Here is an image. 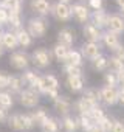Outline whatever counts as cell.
Returning <instances> with one entry per match:
<instances>
[{"label": "cell", "mask_w": 124, "mask_h": 132, "mask_svg": "<svg viewBox=\"0 0 124 132\" xmlns=\"http://www.w3.org/2000/svg\"><path fill=\"white\" fill-rule=\"evenodd\" d=\"M25 28L28 30V33L33 36V39H43L50 30V23L45 17L40 16H34L30 17L25 23Z\"/></svg>", "instance_id": "6da1fadb"}, {"label": "cell", "mask_w": 124, "mask_h": 132, "mask_svg": "<svg viewBox=\"0 0 124 132\" xmlns=\"http://www.w3.org/2000/svg\"><path fill=\"white\" fill-rule=\"evenodd\" d=\"M30 59H31V65H34L37 70H43L51 65L53 54H51V50H48L45 47H37L31 51Z\"/></svg>", "instance_id": "7a4b0ae2"}, {"label": "cell", "mask_w": 124, "mask_h": 132, "mask_svg": "<svg viewBox=\"0 0 124 132\" xmlns=\"http://www.w3.org/2000/svg\"><path fill=\"white\" fill-rule=\"evenodd\" d=\"M8 64H10L11 69L17 70V72H23V70L31 67V59H30V54L25 50H19L17 48L14 51H10Z\"/></svg>", "instance_id": "3957f363"}, {"label": "cell", "mask_w": 124, "mask_h": 132, "mask_svg": "<svg viewBox=\"0 0 124 132\" xmlns=\"http://www.w3.org/2000/svg\"><path fill=\"white\" fill-rule=\"evenodd\" d=\"M50 16H53L56 20L64 22V23L70 22L72 20V3H65V2L56 0L54 3H51Z\"/></svg>", "instance_id": "277c9868"}, {"label": "cell", "mask_w": 124, "mask_h": 132, "mask_svg": "<svg viewBox=\"0 0 124 132\" xmlns=\"http://www.w3.org/2000/svg\"><path fill=\"white\" fill-rule=\"evenodd\" d=\"M17 98H19V103L20 106H23L25 109H34L40 104V98L42 95L37 93L36 90L30 89V87H23L19 93H17Z\"/></svg>", "instance_id": "5b68a950"}, {"label": "cell", "mask_w": 124, "mask_h": 132, "mask_svg": "<svg viewBox=\"0 0 124 132\" xmlns=\"http://www.w3.org/2000/svg\"><path fill=\"white\" fill-rule=\"evenodd\" d=\"M72 19L76 22V23H87L90 20V10L85 3L82 2H76V3H72Z\"/></svg>", "instance_id": "8992f818"}, {"label": "cell", "mask_w": 124, "mask_h": 132, "mask_svg": "<svg viewBox=\"0 0 124 132\" xmlns=\"http://www.w3.org/2000/svg\"><path fill=\"white\" fill-rule=\"evenodd\" d=\"M53 109L60 115V117H64V115H68V113H72V109H73V103H72V100L68 98V96H65V95H60L59 93V96H56L53 101Z\"/></svg>", "instance_id": "52a82bcc"}, {"label": "cell", "mask_w": 124, "mask_h": 132, "mask_svg": "<svg viewBox=\"0 0 124 132\" xmlns=\"http://www.w3.org/2000/svg\"><path fill=\"white\" fill-rule=\"evenodd\" d=\"M56 42L62 44V45H65L68 48H72L76 42V31L72 28V27H64V28H60L56 34Z\"/></svg>", "instance_id": "ba28073f"}, {"label": "cell", "mask_w": 124, "mask_h": 132, "mask_svg": "<svg viewBox=\"0 0 124 132\" xmlns=\"http://www.w3.org/2000/svg\"><path fill=\"white\" fill-rule=\"evenodd\" d=\"M101 92V101L105 106H116L118 104V87H110V86H102L99 87Z\"/></svg>", "instance_id": "9c48e42d"}, {"label": "cell", "mask_w": 124, "mask_h": 132, "mask_svg": "<svg viewBox=\"0 0 124 132\" xmlns=\"http://www.w3.org/2000/svg\"><path fill=\"white\" fill-rule=\"evenodd\" d=\"M65 86L73 93H81L85 87V78L84 75H67Z\"/></svg>", "instance_id": "30bf717a"}, {"label": "cell", "mask_w": 124, "mask_h": 132, "mask_svg": "<svg viewBox=\"0 0 124 132\" xmlns=\"http://www.w3.org/2000/svg\"><path fill=\"white\" fill-rule=\"evenodd\" d=\"M81 31H82V36H84L85 40H88V42H101L102 30L96 28L90 20H88L87 23L82 25V30H81Z\"/></svg>", "instance_id": "8fae6325"}, {"label": "cell", "mask_w": 124, "mask_h": 132, "mask_svg": "<svg viewBox=\"0 0 124 132\" xmlns=\"http://www.w3.org/2000/svg\"><path fill=\"white\" fill-rule=\"evenodd\" d=\"M50 8H51L50 0H30V10L36 16L48 17L50 16Z\"/></svg>", "instance_id": "7c38bea8"}, {"label": "cell", "mask_w": 124, "mask_h": 132, "mask_svg": "<svg viewBox=\"0 0 124 132\" xmlns=\"http://www.w3.org/2000/svg\"><path fill=\"white\" fill-rule=\"evenodd\" d=\"M81 54L84 56V59H88V61H93L96 56L101 54V45L99 42H88L85 40L82 45H81Z\"/></svg>", "instance_id": "4fadbf2b"}, {"label": "cell", "mask_w": 124, "mask_h": 132, "mask_svg": "<svg viewBox=\"0 0 124 132\" xmlns=\"http://www.w3.org/2000/svg\"><path fill=\"white\" fill-rule=\"evenodd\" d=\"M96 104H99V103H95V101H92V100H88V98H85V96L81 95V96L73 103V109L78 112V115H88L90 110H92Z\"/></svg>", "instance_id": "5bb4252c"}, {"label": "cell", "mask_w": 124, "mask_h": 132, "mask_svg": "<svg viewBox=\"0 0 124 132\" xmlns=\"http://www.w3.org/2000/svg\"><path fill=\"white\" fill-rule=\"evenodd\" d=\"M101 42L107 47V50L113 51L116 47H119L122 42L119 39V34L115 33V31H110V30H104L102 31V37H101Z\"/></svg>", "instance_id": "9a60e30c"}, {"label": "cell", "mask_w": 124, "mask_h": 132, "mask_svg": "<svg viewBox=\"0 0 124 132\" xmlns=\"http://www.w3.org/2000/svg\"><path fill=\"white\" fill-rule=\"evenodd\" d=\"M107 19H109V13H107L104 8L90 13V22H92L96 28H99V30H102V31L107 28Z\"/></svg>", "instance_id": "2e32d148"}, {"label": "cell", "mask_w": 124, "mask_h": 132, "mask_svg": "<svg viewBox=\"0 0 124 132\" xmlns=\"http://www.w3.org/2000/svg\"><path fill=\"white\" fill-rule=\"evenodd\" d=\"M0 42H2L3 48L8 50V51H14L19 48V42H17V37H16V33L11 31V30H5L2 37H0Z\"/></svg>", "instance_id": "e0dca14e"}, {"label": "cell", "mask_w": 124, "mask_h": 132, "mask_svg": "<svg viewBox=\"0 0 124 132\" xmlns=\"http://www.w3.org/2000/svg\"><path fill=\"white\" fill-rule=\"evenodd\" d=\"M6 124L14 132H23L25 130V126H23V113L22 112L10 113L8 115V120H6Z\"/></svg>", "instance_id": "ac0fdd59"}, {"label": "cell", "mask_w": 124, "mask_h": 132, "mask_svg": "<svg viewBox=\"0 0 124 132\" xmlns=\"http://www.w3.org/2000/svg\"><path fill=\"white\" fill-rule=\"evenodd\" d=\"M14 33H16V37H17V42H19V47H20V48H23V50H25V48L33 47L34 39H33V36L28 33V30H26L25 27H22V28L16 30Z\"/></svg>", "instance_id": "d6986e66"}, {"label": "cell", "mask_w": 124, "mask_h": 132, "mask_svg": "<svg viewBox=\"0 0 124 132\" xmlns=\"http://www.w3.org/2000/svg\"><path fill=\"white\" fill-rule=\"evenodd\" d=\"M105 30L115 31V33H118V34L124 33V17L119 16V14H109L107 28H105Z\"/></svg>", "instance_id": "ffe728a7"}, {"label": "cell", "mask_w": 124, "mask_h": 132, "mask_svg": "<svg viewBox=\"0 0 124 132\" xmlns=\"http://www.w3.org/2000/svg\"><path fill=\"white\" fill-rule=\"evenodd\" d=\"M40 82H42V96L48 89H60V82H59L57 76L53 73L40 75Z\"/></svg>", "instance_id": "44dd1931"}, {"label": "cell", "mask_w": 124, "mask_h": 132, "mask_svg": "<svg viewBox=\"0 0 124 132\" xmlns=\"http://www.w3.org/2000/svg\"><path fill=\"white\" fill-rule=\"evenodd\" d=\"M60 127L64 129V132H78L79 130L78 117H73L72 113L60 117Z\"/></svg>", "instance_id": "7402d4cb"}, {"label": "cell", "mask_w": 124, "mask_h": 132, "mask_svg": "<svg viewBox=\"0 0 124 132\" xmlns=\"http://www.w3.org/2000/svg\"><path fill=\"white\" fill-rule=\"evenodd\" d=\"M30 113H31V118H33V121H34V126H36V127H40V126L48 120V117H50L48 112H47V109L42 107V106L34 107V110H31Z\"/></svg>", "instance_id": "603a6c76"}, {"label": "cell", "mask_w": 124, "mask_h": 132, "mask_svg": "<svg viewBox=\"0 0 124 132\" xmlns=\"http://www.w3.org/2000/svg\"><path fill=\"white\" fill-rule=\"evenodd\" d=\"M20 76H22V81H23L25 87H33V86L39 81L40 73L37 72V69H36V70H33V69H26V70H23V72L20 73Z\"/></svg>", "instance_id": "cb8c5ba5"}, {"label": "cell", "mask_w": 124, "mask_h": 132, "mask_svg": "<svg viewBox=\"0 0 124 132\" xmlns=\"http://www.w3.org/2000/svg\"><path fill=\"white\" fill-rule=\"evenodd\" d=\"M39 129L40 132H60V120L57 117H48V120Z\"/></svg>", "instance_id": "d4e9b609"}, {"label": "cell", "mask_w": 124, "mask_h": 132, "mask_svg": "<svg viewBox=\"0 0 124 132\" xmlns=\"http://www.w3.org/2000/svg\"><path fill=\"white\" fill-rule=\"evenodd\" d=\"M68 47H65V45H62V44H59V42H56L53 47H51V54H53V59H56L57 62H64L65 61V57H67V53H68Z\"/></svg>", "instance_id": "484cf974"}, {"label": "cell", "mask_w": 124, "mask_h": 132, "mask_svg": "<svg viewBox=\"0 0 124 132\" xmlns=\"http://www.w3.org/2000/svg\"><path fill=\"white\" fill-rule=\"evenodd\" d=\"M62 64H73V65H84V56L81 54L79 50H75V48H70L68 53H67V57Z\"/></svg>", "instance_id": "4316f807"}, {"label": "cell", "mask_w": 124, "mask_h": 132, "mask_svg": "<svg viewBox=\"0 0 124 132\" xmlns=\"http://www.w3.org/2000/svg\"><path fill=\"white\" fill-rule=\"evenodd\" d=\"M23 87H25V84H23V81H22V76H20V75H11L6 90H10L13 95H17Z\"/></svg>", "instance_id": "83f0119b"}, {"label": "cell", "mask_w": 124, "mask_h": 132, "mask_svg": "<svg viewBox=\"0 0 124 132\" xmlns=\"http://www.w3.org/2000/svg\"><path fill=\"white\" fill-rule=\"evenodd\" d=\"M22 27H25L23 19H22V14H19V13H11V11H10V19H8L6 28L11 30V31H16V30H19V28H22Z\"/></svg>", "instance_id": "f1b7e54d"}, {"label": "cell", "mask_w": 124, "mask_h": 132, "mask_svg": "<svg viewBox=\"0 0 124 132\" xmlns=\"http://www.w3.org/2000/svg\"><path fill=\"white\" fill-rule=\"evenodd\" d=\"M14 96L16 95H13L10 90H2V92H0V106H2L3 109H6V110L13 109L14 103H16Z\"/></svg>", "instance_id": "f546056e"}, {"label": "cell", "mask_w": 124, "mask_h": 132, "mask_svg": "<svg viewBox=\"0 0 124 132\" xmlns=\"http://www.w3.org/2000/svg\"><path fill=\"white\" fill-rule=\"evenodd\" d=\"M124 69V61H121L118 56L112 54L110 57H107V70H112V72H121Z\"/></svg>", "instance_id": "4dcf8cb0"}, {"label": "cell", "mask_w": 124, "mask_h": 132, "mask_svg": "<svg viewBox=\"0 0 124 132\" xmlns=\"http://www.w3.org/2000/svg\"><path fill=\"white\" fill-rule=\"evenodd\" d=\"M81 93H82V96H85L95 103H101V92L98 87H84V90Z\"/></svg>", "instance_id": "1f68e13d"}, {"label": "cell", "mask_w": 124, "mask_h": 132, "mask_svg": "<svg viewBox=\"0 0 124 132\" xmlns=\"http://www.w3.org/2000/svg\"><path fill=\"white\" fill-rule=\"evenodd\" d=\"M95 126L98 127L99 132H110V130H112V126H113V118L104 115L101 120H98V121L95 123Z\"/></svg>", "instance_id": "d6a6232c"}, {"label": "cell", "mask_w": 124, "mask_h": 132, "mask_svg": "<svg viewBox=\"0 0 124 132\" xmlns=\"http://www.w3.org/2000/svg\"><path fill=\"white\" fill-rule=\"evenodd\" d=\"M92 62V67H93V70H96V72H105L107 70V56H104L102 53L99 54V56H96L93 61H90Z\"/></svg>", "instance_id": "836d02e7"}, {"label": "cell", "mask_w": 124, "mask_h": 132, "mask_svg": "<svg viewBox=\"0 0 124 132\" xmlns=\"http://www.w3.org/2000/svg\"><path fill=\"white\" fill-rule=\"evenodd\" d=\"M78 123H79V129H81L82 132H88V130L95 126L93 120H92L88 115H78Z\"/></svg>", "instance_id": "e575fe53"}, {"label": "cell", "mask_w": 124, "mask_h": 132, "mask_svg": "<svg viewBox=\"0 0 124 132\" xmlns=\"http://www.w3.org/2000/svg\"><path fill=\"white\" fill-rule=\"evenodd\" d=\"M62 73L67 75H84V70L81 65H73V64H62Z\"/></svg>", "instance_id": "d590c367"}, {"label": "cell", "mask_w": 124, "mask_h": 132, "mask_svg": "<svg viewBox=\"0 0 124 132\" xmlns=\"http://www.w3.org/2000/svg\"><path fill=\"white\" fill-rule=\"evenodd\" d=\"M104 82H105V86L118 87V76H116V73L112 72V70H105V73H104Z\"/></svg>", "instance_id": "8d00e7d4"}, {"label": "cell", "mask_w": 124, "mask_h": 132, "mask_svg": "<svg viewBox=\"0 0 124 132\" xmlns=\"http://www.w3.org/2000/svg\"><path fill=\"white\" fill-rule=\"evenodd\" d=\"M104 115H105V110H104V107H101L99 104H96V106L90 110V113H88V117L93 120V123H96L98 120H101Z\"/></svg>", "instance_id": "74e56055"}, {"label": "cell", "mask_w": 124, "mask_h": 132, "mask_svg": "<svg viewBox=\"0 0 124 132\" xmlns=\"http://www.w3.org/2000/svg\"><path fill=\"white\" fill-rule=\"evenodd\" d=\"M10 78H11V73H8L6 70H0V90H6Z\"/></svg>", "instance_id": "f35d334b"}, {"label": "cell", "mask_w": 124, "mask_h": 132, "mask_svg": "<svg viewBox=\"0 0 124 132\" xmlns=\"http://www.w3.org/2000/svg\"><path fill=\"white\" fill-rule=\"evenodd\" d=\"M23 126H25V130H33V129L36 127L30 112H25V113H23Z\"/></svg>", "instance_id": "ab89813d"}, {"label": "cell", "mask_w": 124, "mask_h": 132, "mask_svg": "<svg viewBox=\"0 0 124 132\" xmlns=\"http://www.w3.org/2000/svg\"><path fill=\"white\" fill-rule=\"evenodd\" d=\"M87 6H88V10H92V11L102 10V8H104V0H87Z\"/></svg>", "instance_id": "60d3db41"}, {"label": "cell", "mask_w": 124, "mask_h": 132, "mask_svg": "<svg viewBox=\"0 0 124 132\" xmlns=\"http://www.w3.org/2000/svg\"><path fill=\"white\" fill-rule=\"evenodd\" d=\"M8 19H10V11L6 8H3V6H0V25L6 28Z\"/></svg>", "instance_id": "b9f144b4"}, {"label": "cell", "mask_w": 124, "mask_h": 132, "mask_svg": "<svg viewBox=\"0 0 124 132\" xmlns=\"http://www.w3.org/2000/svg\"><path fill=\"white\" fill-rule=\"evenodd\" d=\"M110 132H124V121L113 118V126H112Z\"/></svg>", "instance_id": "7bdbcfd3"}, {"label": "cell", "mask_w": 124, "mask_h": 132, "mask_svg": "<svg viewBox=\"0 0 124 132\" xmlns=\"http://www.w3.org/2000/svg\"><path fill=\"white\" fill-rule=\"evenodd\" d=\"M112 53H113L115 56H118L121 61H124V45H122V44H121L119 47H116V48H115Z\"/></svg>", "instance_id": "ee69618b"}, {"label": "cell", "mask_w": 124, "mask_h": 132, "mask_svg": "<svg viewBox=\"0 0 124 132\" xmlns=\"http://www.w3.org/2000/svg\"><path fill=\"white\" fill-rule=\"evenodd\" d=\"M8 115H10V110H6V109H3L0 106V123H6Z\"/></svg>", "instance_id": "f6af8a7d"}, {"label": "cell", "mask_w": 124, "mask_h": 132, "mask_svg": "<svg viewBox=\"0 0 124 132\" xmlns=\"http://www.w3.org/2000/svg\"><path fill=\"white\" fill-rule=\"evenodd\" d=\"M118 103L124 106V87H119V86H118Z\"/></svg>", "instance_id": "bcb514c9"}, {"label": "cell", "mask_w": 124, "mask_h": 132, "mask_svg": "<svg viewBox=\"0 0 124 132\" xmlns=\"http://www.w3.org/2000/svg\"><path fill=\"white\" fill-rule=\"evenodd\" d=\"M116 76H118V86L124 87V69L121 72H116Z\"/></svg>", "instance_id": "7dc6e473"}, {"label": "cell", "mask_w": 124, "mask_h": 132, "mask_svg": "<svg viewBox=\"0 0 124 132\" xmlns=\"http://www.w3.org/2000/svg\"><path fill=\"white\" fill-rule=\"evenodd\" d=\"M115 3L118 5V8H121V6H124V0H115Z\"/></svg>", "instance_id": "c3c4849f"}, {"label": "cell", "mask_w": 124, "mask_h": 132, "mask_svg": "<svg viewBox=\"0 0 124 132\" xmlns=\"http://www.w3.org/2000/svg\"><path fill=\"white\" fill-rule=\"evenodd\" d=\"M5 51H6V50L3 48V45H2V42H0V57H2V56L5 54Z\"/></svg>", "instance_id": "681fc988"}, {"label": "cell", "mask_w": 124, "mask_h": 132, "mask_svg": "<svg viewBox=\"0 0 124 132\" xmlns=\"http://www.w3.org/2000/svg\"><path fill=\"white\" fill-rule=\"evenodd\" d=\"M88 132H99V130H98V127H96V126H93V127H92Z\"/></svg>", "instance_id": "f907efd6"}, {"label": "cell", "mask_w": 124, "mask_h": 132, "mask_svg": "<svg viewBox=\"0 0 124 132\" xmlns=\"http://www.w3.org/2000/svg\"><path fill=\"white\" fill-rule=\"evenodd\" d=\"M3 31H5V27H2V25H0V37H2V34H3Z\"/></svg>", "instance_id": "816d5d0a"}, {"label": "cell", "mask_w": 124, "mask_h": 132, "mask_svg": "<svg viewBox=\"0 0 124 132\" xmlns=\"http://www.w3.org/2000/svg\"><path fill=\"white\" fill-rule=\"evenodd\" d=\"M59 2H65V3H72L73 0H59Z\"/></svg>", "instance_id": "f5cc1de1"}, {"label": "cell", "mask_w": 124, "mask_h": 132, "mask_svg": "<svg viewBox=\"0 0 124 132\" xmlns=\"http://www.w3.org/2000/svg\"><path fill=\"white\" fill-rule=\"evenodd\" d=\"M119 10H121V13H122V16H124V6H121Z\"/></svg>", "instance_id": "db71d44e"}, {"label": "cell", "mask_w": 124, "mask_h": 132, "mask_svg": "<svg viewBox=\"0 0 124 132\" xmlns=\"http://www.w3.org/2000/svg\"><path fill=\"white\" fill-rule=\"evenodd\" d=\"M78 2H85V0H78Z\"/></svg>", "instance_id": "11a10c76"}, {"label": "cell", "mask_w": 124, "mask_h": 132, "mask_svg": "<svg viewBox=\"0 0 124 132\" xmlns=\"http://www.w3.org/2000/svg\"><path fill=\"white\" fill-rule=\"evenodd\" d=\"M23 132H31V130H23Z\"/></svg>", "instance_id": "9f6ffc18"}, {"label": "cell", "mask_w": 124, "mask_h": 132, "mask_svg": "<svg viewBox=\"0 0 124 132\" xmlns=\"http://www.w3.org/2000/svg\"><path fill=\"white\" fill-rule=\"evenodd\" d=\"M22 2H23V0H22Z\"/></svg>", "instance_id": "6f0895ef"}]
</instances>
